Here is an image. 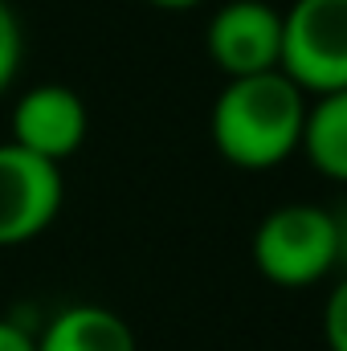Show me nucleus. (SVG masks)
I'll return each instance as SVG.
<instances>
[{
  "mask_svg": "<svg viewBox=\"0 0 347 351\" xmlns=\"http://www.w3.org/2000/svg\"><path fill=\"white\" fill-rule=\"evenodd\" d=\"M307 106V94L282 70L229 78L208 119L213 147L241 172H270L302 147Z\"/></svg>",
  "mask_w": 347,
  "mask_h": 351,
  "instance_id": "nucleus-1",
  "label": "nucleus"
},
{
  "mask_svg": "<svg viewBox=\"0 0 347 351\" xmlns=\"http://www.w3.org/2000/svg\"><path fill=\"white\" fill-rule=\"evenodd\" d=\"M254 265L265 282L282 290H302L339 269L335 213L319 204H282L261 217L254 233Z\"/></svg>",
  "mask_w": 347,
  "mask_h": 351,
  "instance_id": "nucleus-2",
  "label": "nucleus"
},
{
  "mask_svg": "<svg viewBox=\"0 0 347 351\" xmlns=\"http://www.w3.org/2000/svg\"><path fill=\"white\" fill-rule=\"evenodd\" d=\"M282 74L315 98L347 90V0H294L282 12Z\"/></svg>",
  "mask_w": 347,
  "mask_h": 351,
  "instance_id": "nucleus-3",
  "label": "nucleus"
},
{
  "mask_svg": "<svg viewBox=\"0 0 347 351\" xmlns=\"http://www.w3.org/2000/svg\"><path fill=\"white\" fill-rule=\"evenodd\" d=\"M66 200L62 168L29 156L16 143H0V250L41 237Z\"/></svg>",
  "mask_w": 347,
  "mask_h": 351,
  "instance_id": "nucleus-4",
  "label": "nucleus"
},
{
  "mask_svg": "<svg viewBox=\"0 0 347 351\" xmlns=\"http://www.w3.org/2000/svg\"><path fill=\"white\" fill-rule=\"evenodd\" d=\"M208 58L225 78L282 70V12L265 0H229L208 21Z\"/></svg>",
  "mask_w": 347,
  "mask_h": 351,
  "instance_id": "nucleus-5",
  "label": "nucleus"
},
{
  "mask_svg": "<svg viewBox=\"0 0 347 351\" xmlns=\"http://www.w3.org/2000/svg\"><path fill=\"white\" fill-rule=\"evenodd\" d=\"M86 131L90 114L82 94L62 82H41V86L25 90L21 102L12 106V139L8 143L62 168V160H70L86 143Z\"/></svg>",
  "mask_w": 347,
  "mask_h": 351,
  "instance_id": "nucleus-6",
  "label": "nucleus"
},
{
  "mask_svg": "<svg viewBox=\"0 0 347 351\" xmlns=\"http://www.w3.org/2000/svg\"><path fill=\"white\" fill-rule=\"evenodd\" d=\"M37 351H139V343L123 315L98 302H78L41 327Z\"/></svg>",
  "mask_w": 347,
  "mask_h": 351,
  "instance_id": "nucleus-7",
  "label": "nucleus"
},
{
  "mask_svg": "<svg viewBox=\"0 0 347 351\" xmlns=\"http://www.w3.org/2000/svg\"><path fill=\"white\" fill-rule=\"evenodd\" d=\"M311 168L335 184H347V90L319 94L307 106V127H302V147Z\"/></svg>",
  "mask_w": 347,
  "mask_h": 351,
  "instance_id": "nucleus-8",
  "label": "nucleus"
},
{
  "mask_svg": "<svg viewBox=\"0 0 347 351\" xmlns=\"http://www.w3.org/2000/svg\"><path fill=\"white\" fill-rule=\"evenodd\" d=\"M21 58H25V33H21V21H16V12L0 0V94H8V86L16 82Z\"/></svg>",
  "mask_w": 347,
  "mask_h": 351,
  "instance_id": "nucleus-9",
  "label": "nucleus"
},
{
  "mask_svg": "<svg viewBox=\"0 0 347 351\" xmlns=\"http://www.w3.org/2000/svg\"><path fill=\"white\" fill-rule=\"evenodd\" d=\"M323 339L331 351H347V274L335 282L323 306Z\"/></svg>",
  "mask_w": 347,
  "mask_h": 351,
  "instance_id": "nucleus-10",
  "label": "nucleus"
},
{
  "mask_svg": "<svg viewBox=\"0 0 347 351\" xmlns=\"http://www.w3.org/2000/svg\"><path fill=\"white\" fill-rule=\"evenodd\" d=\"M0 351H37V335H29L12 319H0Z\"/></svg>",
  "mask_w": 347,
  "mask_h": 351,
  "instance_id": "nucleus-11",
  "label": "nucleus"
},
{
  "mask_svg": "<svg viewBox=\"0 0 347 351\" xmlns=\"http://www.w3.org/2000/svg\"><path fill=\"white\" fill-rule=\"evenodd\" d=\"M335 245H339V269L347 274V204L335 213Z\"/></svg>",
  "mask_w": 347,
  "mask_h": 351,
  "instance_id": "nucleus-12",
  "label": "nucleus"
},
{
  "mask_svg": "<svg viewBox=\"0 0 347 351\" xmlns=\"http://www.w3.org/2000/svg\"><path fill=\"white\" fill-rule=\"evenodd\" d=\"M147 4H156V8H168V12H184V8H196L200 0H147Z\"/></svg>",
  "mask_w": 347,
  "mask_h": 351,
  "instance_id": "nucleus-13",
  "label": "nucleus"
}]
</instances>
